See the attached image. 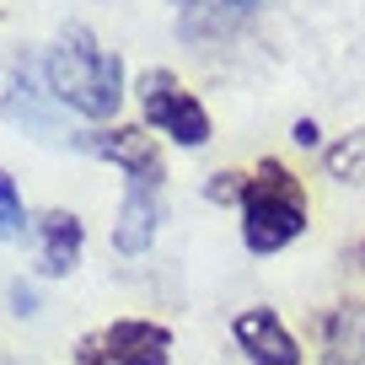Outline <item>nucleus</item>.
<instances>
[{
  "label": "nucleus",
  "instance_id": "423d86ee",
  "mask_svg": "<svg viewBox=\"0 0 365 365\" xmlns=\"http://www.w3.org/2000/svg\"><path fill=\"white\" fill-rule=\"evenodd\" d=\"M76 145L91 150V156H103V161H113V167H124L129 182L161 188V178H167V161H161V150L150 145L145 129H103V135H81Z\"/></svg>",
  "mask_w": 365,
  "mask_h": 365
},
{
  "label": "nucleus",
  "instance_id": "20e7f679",
  "mask_svg": "<svg viewBox=\"0 0 365 365\" xmlns=\"http://www.w3.org/2000/svg\"><path fill=\"white\" fill-rule=\"evenodd\" d=\"M0 118L27 129L33 140L65 135V124H59V97L48 91V76H43V54H27L22 65H16L11 91L0 97Z\"/></svg>",
  "mask_w": 365,
  "mask_h": 365
},
{
  "label": "nucleus",
  "instance_id": "1a4fd4ad",
  "mask_svg": "<svg viewBox=\"0 0 365 365\" xmlns=\"http://www.w3.org/2000/svg\"><path fill=\"white\" fill-rule=\"evenodd\" d=\"M81 242H86V231H81V220L70 215V210H48L43 220H38V269L48 274V279H65L70 269L81 263Z\"/></svg>",
  "mask_w": 365,
  "mask_h": 365
},
{
  "label": "nucleus",
  "instance_id": "39448f33",
  "mask_svg": "<svg viewBox=\"0 0 365 365\" xmlns=\"http://www.w3.org/2000/svg\"><path fill=\"white\" fill-rule=\"evenodd\" d=\"M172 333L161 322H113L97 339H81V365H167Z\"/></svg>",
  "mask_w": 365,
  "mask_h": 365
},
{
  "label": "nucleus",
  "instance_id": "2eb2a0df",
  "mask_svg": "<svg viewBox=\"0 0 365 365\" xmlns=\"http://www.w3.org/2000/svg\"><path fill=\"white\" fill-rule=\"evenodd\" d=\"M290 135H296V145H317V140H322V135H317V124H312V118H301V124L290 129Z\"/></svg>",
  "mask_w": 365,
  "mask_h": 365
},
{
  "label": "nucleus",
  "instance_id": "ddd939ff",
  "mask_svg": "<svg viewBox=\"0 0 365 365\" xmlns=\"http://www.w3.org/2000/svg\"><path fill=\"white\" fill-rule=\"evenodd\" d=\"M328 172H333V178H344V182L360 178V172H365V135L339 140V145L328 150Z\"/></svg>",
  "mask_w": 365,
  "mask_h": 365
},
{
  "label": "nucleus",
  "instance_id": "0eeeda50",
  "mask_svg": "<svg viewBox=\"0 0 365 365\" xmlns=\"http://www.w3.org/2000/svg\"><path fill=\"white\" fill-rule=\"evenodd\" d=\"M252 6H258V0H172L178 38H182V43H215V38H231L252 16Z\"/></svg>",
  "mask_w": 365,
  "mask_h": 365
},
{
  "label": "nucleus",
  "instance_id": "9d476101",
  "mask_svg": "<svg viewBox=\"0 0 365 365\" xmlns=\"http://www.w3.org/2000/svg\"><path fill=\"white\" fill-rule=\"evenodd\" d=\"M156 188L150 182H129V194H124V210H118V226H113V247L124 252V258H135V252L150 247V237H156Z\"/></svg>",
  "mask_w": 365,
  "mask_h": 365
},
{
  "label": "nucleus",
  "instance_id": "f03ea898",
  "mask_svg": "<svg viewBox=\"0 0 365 365\" xmlns=\"http://www.w3.org/2000/svg\"><path fill=\"white\" fill-rule=\"evenodd\" d=\"M307 231V194L290 178L285 161H263L247 178V199H242V242L247 252H279Z\"/></svg>",
  "mask_w": 365,
  "mask_h": 365
},
{
  "label": "nucleus",
  "instance_id": "7ed1b4c3",
  "mask_svg": "<svg viewBox=\"0 0 365 365\" xmlns=\"http://www.w3.org/2000/svg\"><path fill=\"white\" fill-rule=\"evenodd\" d=\"M140 108H145L150 129H161L167 140H178L188 150H199L210 140V113L199 108V97L172 70H145L140 76Z\"/></svg>",
  "mask_w": 365,
  "mask_h": 365
},
{
  "label": "nucleus",
  "instance_id": "f8f14e48",
  "mask_svg": "<svg viewBox=\"0 0 365 365\" xmlns=\"http://www.w3.org/2000/svg\"><path fill=\"white\" fill-rule=\"evenodd\" d=\"M22 237H27V210H22L11 172L0 167V242H22Z\"/></svg>",
  "mask_w": 365,
  "mask_h": 365
},
{
  "label": "nucleus",
  "instance_id": "4468645a",
  "mask_svg": "<svg viewBox=\"0 0 365 365\" xmlns=\"http://www.w3.org/2000/svg\"><path fill=\"white\" fill-rule=\"evenodd\" d=\"M205 194L215 199V205H242V199H247V172H215V178L205 182Z\"/></svg>",
  "mask_w": 365,
  "mask_h": 365
},
{
  "label": "nucleus",
  "instance_id": "9b49d317",
  "mask_svg": "<svg viewBox=\"0 0 365 365\" xmlns=\"http://www.w3.org/2000/svg\"><path fill=\"white\" fill-rule=\"evenodd\" d=\"M322 354H328V365H365V307L360 301H344L328 317Z\"/></svg>",
  "mask_w": 365,
  "mask_h": 365
},
{
  "label": "nucleus",
  "instance_id": "6e6552de",
  "mask_svg": "<svg viewBox=\"0 0 365 365\" xmlns=\"http://www.w3.org/2000/svg\"><path fill=\"white\" fill-rule=\"evenodd\" d=\"M231 333H237V344L247 349L252 365H301V344L285 333V322L274 317L269 307L242 312V317L231 322Z\"/></svg>",
  "mask_w": 365,
  "mask_h": 365
},
{
  "label": "nucleus",
  "instance_id": "f257e3e1",
  "mask_svg": "<svg viewBox=\"0 0 365 365\" xmlns=\"http://www.w3.org/2000/svg\"><path fill=\"white\" fill-rule=\"evenodd\" d=\"M43 76H48V91L59 97V108L81 118H113L118 103H124V65L118 54H108L91 27L70 22L54 43L43 48Z\"/></svg>",
  "mask_w": 365,
  "mask_h": 365
}]
</instances>
